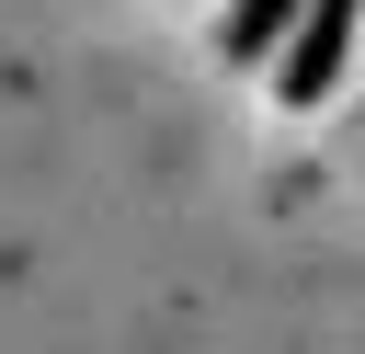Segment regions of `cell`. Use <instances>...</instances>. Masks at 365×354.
I'll list each match as a JSON object with an SVG mask.
<instances>
[{
  "instance_id": "1",
  "label": "cell",
  "mask_w": 365,
  "mask_h": 354,
  "mask_svg": "<svg viewBox=\"0 0 365 354\" xmlns=\"http://www.w3.org/2000/svg\"><path fill=\"white\" fill-rule=\"evenodd\" d=\"M354 80H365V0H308L285 57L262 69V91L285 114H354Z\"/></svg>"
},
{
  "instance_id": "2",
  "label": "cell",
  "mask_w": 365,
  "mask_h": 354,
  "mask_svg": "<svg viewBox=\"0 0 365 354\" xmlns=\"http://www.w3.org/2000/svg\"><path fill=\"white\" fill-rule=\"evenodd\" d=\"M297 11H308V0H217V11H205V34H217V57H228V69H251V80H262V69L285 57Z\"/></svg>"
}]
</instances>
